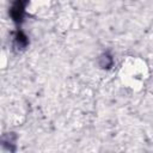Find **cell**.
<instances>
[{"instance_id": "cell-2", "label": "cell", "mask_w": 153, "mask_h": 153, "mask_svg": "<svg viewBox=\"0 0 153 153\" xmlns=\"http://www.w3.org/2000/svg\"><path fill=\"white\" fill-rule=\"evenodd\" d=\"M27 45V37L23 31H17L16 37H14V47L17 49H24Z\"/></svg>"}, {"instance_id": "cell-1", "label": "cell", "mask_w": 153, "mask_h": 153, "mask_svg": "<svg viewBox=\"0 0 153 153\" xmlns=\"http://www.w3.org/2000/svg\"><path fill=\"white\" fill-rule=\"evenodd\" d=\"M25 2L23 0H16L11 7V17L16 23H20L24 17Z\"/></svg>"}]
</instances>
